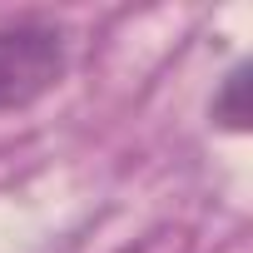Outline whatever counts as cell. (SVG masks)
Wrapping results in <instances>:
<instances>
[{
  "mask_svg": "<svg viewBox=\"0 0 253 253\" xmlns=\"http://www.w3.org/2000/svg\"><path fill=\"white\" fill-rule=\"evenodd\" d=\"M243 89H248V70H233V75H228V89H223V104H218V119L228 124V129H243V119H248Z\"/></svg>",
  "mask_w": 253,
  "mask_h": 253,
  "instance_id": "7a4b0ae2",
  "label": "cell"
},
{
  "mask_svg": "<svg viewBox=\"0 0 253 253\" xmlns=\"http://www.w3.org/2000/svg\"><path fill=\"white\" fill-rule=\"evenodd\" d=\"M65 75V40L50 25H5L0 30V114L35 104Z\"/></svg>",
  "mask_w": 253,
  "mask_h": 253,
  "instance_id": "6da1fadb",
  "label": "cell"
}]
</instances>
